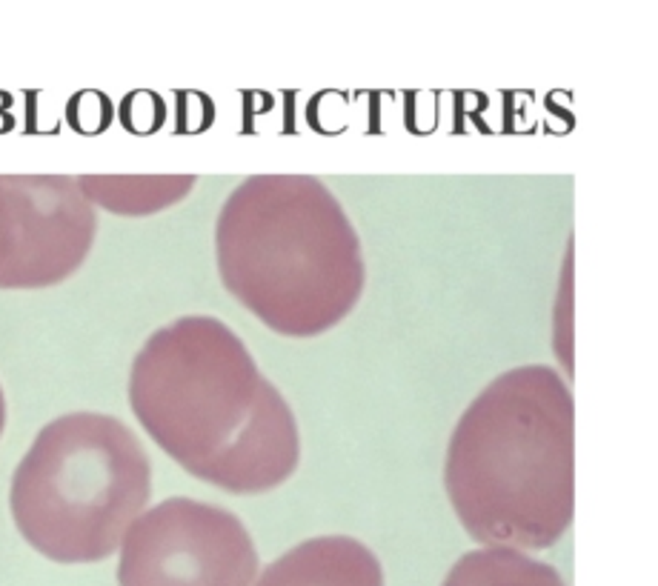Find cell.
<instances>
[{
	"mask_svg": "<svg viewBox=\"0 0 658 586\" xmlns=\"http://www.w3.org/2000/svg\"><path fill=\"white\" fill-rule=\"evenodd\" d=\"M252 586H383V566L352 535H315L266 563Z\"/></svg>",
	"mask_w": 658,
	"mask_h": 586,
	"instance_id": "cell-7",
	"label": "cell"
},
{
	"mask_svg": "<svg viewBox=\"0 0 658 586\" xmlns=\"http://www.w3.org/2000/svg\"><path fill=\"white\" fill-rule=\"evenodd\" d=\"M195 175H80L77 183L94 209L112 215H152L184 201L195 189Z\"/></svg>",
	"mask_w": 658,
	"mask_h": 586,
	"instance_id": "cell-8",
	"label": "cell"
},
{
	"mask_svg": "<svg viewBox=\"0 0 658 586\" xmlns=\"http://www.w3.org/2000/svg\"><path fill=\"white\" fill-rule=\"evenodd\" d=\"M215 264L229 295L283 337L324 335L358 306V229L315 175H252L223 201Z\"/></svg>",
	"mask_w": 658,
	"mask_h": 586,
	"instance_id": "cell-3",
	"label": "cell"
},
{
	"mask_svg": "<svg viewBox=\"0 0 658 586\" xmlns=\"http://www.w3.org/2000/svg\"><path fill=\"white\" fill-rule=\"evenodd\" d=\"M258 575L244 520L189 495L149 507L118 549V586H252Z\"/></svg>",
	"mask_w": 658,
	"mask_h": 586,
	"instance_id": "cell-5",
	"label": "cell"
},
{
	"mask_svg": "<svg viewBox=\"0 0 658 586\" xmlns=\"http://www.w3.org/2000/svg\"><path fill=\"white\" fill-rule=\"evenodd\" d=\"M441 586H567L558 569L521 549L481 546L461 555Z\"/></svg>",
	"mask_w": 658,
	"mask_h": 586,
	"instance_id": "cell-9",
	"label": "cell"
},
{
	"mask_svg": "<svg viewBox=\"0 0 658 586\" xmlns=\"http://www.w3.org/2000/svg\"><path fill=\"white\" fill-rule=\"evenodd\" d=\"M98 238V209L72 175H0V289L69 281Z\"/></svg>",
	"mask_w": 658,
	"mask_h": 586,
	"instance_id": "cell-6",
	"label": "cell"
},
{
	"mask_svg": "<svg viewBox=\"0 0 658 586\" xmlns=\"http://www.w3.org/2000/svg\"><path fill=\"white\" fill-rule=\"evenodd\" d=\"M152 461L115 415L66 412L38 429L12 472L21 538L55 563H101L149 509Z\"/></svg>",
	"mask_w": 658,
	"mask_h": 586,
	"instance_id": "cell-4",
	"label": "cell"
},
{
	"mask_svg": "<svg viewBox=\"0 0 658 586\" xmlns=\"http://www.w3.org/2000/svg\"><path fill=\"white\" fill-rule=\"evenodd\" d=\"M6 429V395H3V386H0V435Z\"/></svg>",
	"mask_w": 658,
	"mask_h": 586,
	"instance_id": "cell-10",
	"label": "cell"
},
{
	"mask_svg": "<svg viewBox=\"0 0 658 586\" xmlns=\"http://www.w3.org/2000/svg\"><path fill=\"white\" fill-rule=\"evenodd\" d=\"M444 489L481 546L550 549L575 515V403L553 366L490 381L446 444Z\"/></svg>",
	"mask_w": 658,
	"mask_h": 586,
	"instance_id": "cell-2",
	"label": "cell"
},
{
	"mask_svg": "<svg viewBox=\"0 0 658 586\" xmlns=\"http://www.w3.org/2000/svg\"><path fill=\"white\" fill-rule=\"evenodd\" d=\"M132 415L192 478L229 495H261L301 463L292 406L215 315L155 329L129 366Z\"/></svg>",
	"mask_w": 658,
	"mask_h": 586,
	"instance_id": "cell-1",
	"label": "cell"
}]
</instances>
